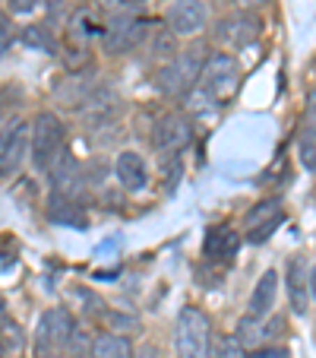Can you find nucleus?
<instances>
[{
  "mask_svg": "<svg viewBox=\"0 0 316 358\" xmlns=\"http://www.w3.org/2000/svg\"><path fill=\"white\" fill-rule=\"evenodd\" d=\"M67 152V127L57 115L41 111L32 124H29V159L38 171H51V165Z\"/></svg>",
  "mask_w": 316,
  "mask_h": 358,
  "instance_id": "f03ea898",
  "label": "nucleus"
},
{
  "mask_svg": "<svg viewBox=\"0 0 316 358\" xmlns=\"http://www.w3.org/2000/svg\"><path fill=\"white\" fill-rule=\"evenodd\" d=\"M165 22H168V32L174 38H193L209 22L206 0H174L165 13Z\"/></svg>",
  "mask_w": 316,
  "mask_h": 358,
  "instance_id": "6e6552de",
  "label": "nucleus"
},
{
  "mask_svg": "<svg viewBox=\"0 0 316 358\" xmlns=\"http://www.w3.org/2000/svg\"><path fill=\"white\" fill-rule=\"evenodd\" d=\"M206 57H209V51H206L202 41H196V45L177 51V55L155 73V86L162 89L165 95L183 99V95L196 86V80H200V70H202V64H206Z\"/></svg>",
  "mask_w": 316,
  "mask_h": 358,
  "instance_id": "7ed1b4c3",
  "label": "nucleus"
},
{
  "mask_svg": "<svg viewBox=\"0 0 316 358\" xmlns=\"http://www.w3.org/2000/svg\"><path fill=\"white\" fill-rule=\"evenodd\" d=\"M247 355L250 352L243 349L231 333H225V336H218L216 343H212V358H247Z\"/></svg>",
  "mask_w": 316,
  "mask_h": 358,
  "instance_id": "4be33fe9",
  "label": "nucleus"
},
{
  "mask_svg": "<svg viewBox=\"0 0 316 358\" xmlns=\"http://www.w3.org/2000/svg\"><path fill=\"white\" fill-rule=\"evenodd\" d=\"M0 358H3V345H0Z\"/></svg>",
  "mask_w": 316,
  "mask_h": 358,
  "instance_id": "c756f323",
  "label": "nucleus"
},
{
  "mask_svg": "<svg viewBox=\"0 0 316 358\" xmlns=\"http://www.w3.org/2000/svg\"><path fill=\"white\" fill-rule=\"evenodd\" d=\"M190 143H193V121L187 115L171 111V115L158 117V124L152 130V146L162 156H181Z\"/></svg>",
  "mask_w": 316,
  "mask_h": 358,
  "instance_id": "0eeeda50",
  "label": "nucleus"
},
{
  "mask_svg": "<svg viewBox=\"0 0 316 358\" xmlns=\"http://www.w3.org/2000/svg\"><path fill=\"white\" fill-rule=\"evenodd\" d=\"M142 38H146V29L133 16H117L111 26L101 29V45L108 55H130L142 45Z\"/></svg>",
  "mask_w": 316,
  "mask_h": 358,
  "instance_id": "1a4fd4ad",
  "label": "nucleus"
},
{
  "mask_svg": "<svg viewBox=\"0 0 316 358\" xmlns=\"http://www.w3.org/2000/svg\"><path fill=\"white\" fill-rule=\"evenodd\" d=\"M38 7V0H10V10L13 13H32Z\"/></svg>",
  "mask_w": 316,
  "mask_h": 358,
  "instance_id": "a878e982",
  "label": "nucleus"
},
{
  "mask_svg": "<svg viewBox=\"0 0 316 358\" xmlns=\"http://www.w3.org/2000/svg\"><path fill=\"white\" fill-rule=\"evenodd\" d=\"M162 175L168 181V194L177 187L181 181V156H162Z\"/></svg>",
  "mask_w": 316,
  "mask_h": 358,
  "instance_id": "5701e85b",
  "label": "nucleus"
},
{
  "mask_svg": "<svg viewBox=\"0 0 316 358\" xmlns=\"http://www.w3.org/2000/svg\"><path fill=\"white\" fill-rule=\"evenodd\" d=\"M212 320L200 308H181L174 320V355L177 358H212Z\"/></svg>",
  "mask_w": 316,
  "mask_h": 358,
  "instance_id": "20e7f679",
  "label": "nucleus"
},
{
  "mask_svg": "<svg viewBox=\"0 0 316 358\" xmlns=\"http://www.w3.org/2000/svg\"><path fill=\"white\" fill-rule=\"evenodd\" d=\"M241 248V231H234L231 225H216L206 235V257L212 264H231Z\"/></svg>",
  "mask_w": 316,
  "mask_h": 358,
  "instance_id": "dca6fc26",
  "label": "nucleus"
},
{
  "mask_svg": "<svg viewBox=\"0 0 316 358\" xmlns=\"http://www.w3.org/2000/svg\"><path fill=\"white\" fill-rule=\"evenodd\" d=\"M92 358H136L133 343L123 333H98L92 336Z\"/></svg>",
  "mask_w": 316,
  "mask_h": 358,
  "instance_id": "6ab92c4d",
  "label": "nucleus"
},
{
  "mask_svg": "<svg viewBox=\"0 0 316 358\" xmlns=\"http://www.w3.org/2000/svg\"><path fill=\"white\" fill-rule=\"evenodd\" d=\"M276 298H278V273L266 270L259 276V282H256L250 301H247V317H253V320L269 317L272 308H276Z\"/></svg>",
  "mask_w": 316,
  "mask_h": 358,
  "instance_id": "f3484780",
  "label": "nucleus"
},
{
  "mask_svg": "<svg viewBox=\"0 0 316 358\" xmlns=\"http://www.w3.org/2000/svg\"><path fill=\"white\" fill-rule=\"evenodd\" d=\"M26 156H29V124L13 121L7 143H3V152H0V175L3 178L16 175L22 169V162H26Z\"/></svg>",
  "mask_w": 316,
  "mask_h": 358,
  "instance_id": "2eb2a0df",
  "label": "nucleus"
},
{
  "mask_svg": "<svg viewBox=\"0 0 316 358\" xmlns=\"http://www.w3.org/2000/svg\"><path fill=\"white\" fill-rule=\"evenodd\" d=\"M285 222V210L278 200H262L247 213V241L262 244L278 225Z\"/></svg>",
  "mask_w": 316,
  "mask_h": 358,
  "instance_id": "f8f14e48",
  "label": "nucleus"
},
{
  "mask_svg": "<svg viewBox=\"0 0 316 358\" xmlns=\"http://www.w3.org/2000/svg\"><path fill=\"white\" fill-rule=\"evenodd\" d=\"M0 345H3V358H20L22 349H26V339H22L20 324L10 320L3 308H0Z\"/></svg>",
  "mask_w": 316,
  "mask_h": 358,
  "instance_id": "aec40b11",
  "label": "nucleus"
},
{
  "mask_svg": "<svg viewBox=\"0 0 316 358\" xmlns=\"http://www.w3.org/2000/svg\"><path fill=\"white\" fill-rule=\"evenodd\" d=\"M196 89H200L212 105H218V108L228 105L237 95V89H241V64H237V57L228 55V51H212L200 70Z\"/></svg>",
  "mask_w": 316,
  "mask_h": 358,
  "instance_id": "f257e3e1",
  "label": "nucleus"
},
{
  "mask_svg": "<svg viewBox=\"0 0 316 358\" xmlns=\"http://www.w3.org/2000/svg\"><path fill=\"white\" fill-rule=\"evenodd\" d=\"M114 175H117V184L123 190H130V194H140V190L149 187V165L133 149H123L121 156L114 159Z\"/></svg>",
  "mask_w": 316,
  "mask_h": 358,
  "instance_id": "4468645a",
  "label": "nucleus"
},
{
  "mask_svg": "<svg viewBox=\"0 0 316 358\" xmlns=\"http://www.w3.org/2000/svg\"><path fill=\"white\" fill-rule=\"evenodd\" d=\"M282 333H285V317L269 314V317H262V320L243 317L241 324H237L234 339L247 352H256V349H266V345H276V339L282 336Z\"/></svg>",
  "mask_w": 316,
  "mask_h": 358,
  "instance_id": "9d476101",
  "label": "nucleus"
},
{
  "mask_svg": "<svg viewBox=\"0 0 316 358\" xmlns=\"http://www.w3.org/2000/svg\"><path fill=\"white\" fill-rule=\"evenodd\" d=\"M285 289H288V304L297 317L310 311V264L307 257H291L285 266Z\"/></svg>",
  "mask_w": 316,
  "mask_h": 358,
  "instance_id": "9b49d317",
  "label": "nucleus"
},
{
  "mask_svg": "<svg viewBox=\"0 0 316 358\" xmlns=\"http://www.w3.org/2000/svg\"><path fill=\"white\" fill-rule=\"evenodd\" d=\"M76 320L67 308H47L35 327V358H63L70 352Z\"/></svg>",
  "mask_w": 316,
  "mask_h": 358,
  "instance_id": "39448f33",
  "label": "nucleus"
},
{
  "mask_svg": "<svg viewBox=\"0 0 316 358\" xmlns=\"http://www.w3.org/2000/svg\"><path fill=\"white\" fill-rule=\"evenodd\" d=\"M310 301H316V264L310 266Z\"/></svg>",
  "mask_w": 316,
  "mask_h": 358,
  "instance_id": "cd10ccee",
  "label": "nucleus"
},
{
  "mask_svg": "<svg viewBox=\"0 0 316 358\" xmlns=\"http://www.w3.org/2000/svg\"><path fill=\"white\" fill-rule=\"evenodd\" d=\"M237 10H256V7H262L266 0H231Z\"/></svg>",
  "mask_w": 316,
  "mask_h": 358,
  "instance_id": "bb28decb",
  "label": "nucleus"
},
{
  "mask_svg": "<svg viewBox=\"0 0 316 358\" xmlns=\"http://www.w3.org/2000/svg\"><path fill=\"white\" fill-rule=\"evenodd\" d=\"M247 358H291L285 349H278V345H266V349H256L253 355H247Z\"/></svg>",
  "mask_w": 316,
  "mask_h": 358,
  "instance_id": "393cba45",
  "label": "nucleus"
},
{
  "mask_svg": "<svg viewBox=\"0 0 316 358\" xmlns=\"http://www.w3.org/2000/svg\"><path fill=\"white\" fill-rule=\"evenodd\" d=\"M47 216L54 219L57 225H73V229H86V213H82V206L73 200V196L51 194V200H47Z\"/></svg>",
  "mask_w": 316,
  "mask_h": 358,
  "instance_id": "a211bd4d",
  "label": "nucleus"
},
{
  "mask_svg": "<svg viewBox=\"0 0 316 358\" xmlns=\"http://www.w3.org/2000/svg\"><path fill=\"white\" fill-rule=\"evenodd\" d=\"M22 41L32 48H41V51H54V29L47 26H26L22 29Z\"/></svg>",
  "mask_w": 316,
  "mask_h": 358,
  "instance_id": "412c9836",
  "label": "nucleus"
},
{
  "mask_svg": "<svg viewBox=\"0 0 316 358\" xmlns=\"http://www.w3.org/2000/svg\"><path fill=\"white\" fill-rule=\"evenodd\" d=\"M123 7H142V3H146V0H121Z\"/></svg>",
  "mask_w": 316,
  "mask_h": 358,
  "instance_id": "c85d7f7f",
  "label": "nucleus"
},
{
  "mask_svg": "<svg viewBox=\"0 0 316 358\" xmlns=\"http://www.w3.org/2000/svg\"><path fill=\"white\" fill-rule=\"evenodd\" d=\"M212 32H216V38L222 41L225 48H231V51H243V48H250L256 38H259L262 20H259L256 10H234V13L222 16Z\"/></svg>",
  "mask_w": 316,
  "mask_h": 358,
  "instance_id": "423d86ee",
  "label": "nucleus"
},
{
  "mask_svg": "<svg viewBox=\"0 0 316 358\" xmlns=\"http://www.w3.org/2000/svg\"><path fill=\"white\" fill-rule=\"evenodd\" d=\"M294 146H297V156H301V165L310 171V175H316V92L307 95Z\"/></svg>",
  "mask_w": 316,
  "mask_h": 358,
  "instance_id": "ddd939ff",
  "label": "nucleus"
},
{
  "mask_svg": "<svg viewBox=\"0 0 316 358\" xmlns=\"http://www.w3.org/2000/svg\"><path fill=\"white\" fill-rule=\"evenodd\" d=\"M10 41H13V26H10L7 13H0V57L7 55V48H10Z\"/></svg>",
  "mask_w": 316,
  "mask_h": 358,
  "instance_id": "b1692460",
  "label": "nucleus"
}]
</instances>
